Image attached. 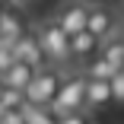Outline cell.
I'll list each match as a JSON object with an SVG mask.
<instances>
[{
	"mask_svg": "<svg viewBox=\"0 0 124 124\" xmlns=\"http://www.w3.org/2000/svg\"><path fill=\"white\" fill-rule=\"evenodd\" d=\"M99 57H102L105 64H111L115 70H121V61H124V41H121V32H118V29L99 41Z\"/></svg>",
	"mask_w": 124,
	"mask_h": 124,
	"instance_id": "obj_11",
	"label": "cell"
},
{
	"mask_svg": "<svg viewBox=\"0 0 124 124\" xmlns=\"http://www.w3.org/2000/svg\"><path fill=\"white\" fill-rule=\"evenodd\" d=\"M32 32H35V41H38V48H41V57H45L48 64H67V61H70V38L54 26V19L41 22V26L32 29Z\"/></svg>",
	"mask_w": 124,
	"mask_h": 124,
	"instance_id": "obj_2",
	"label": "cell"
},
{
	"mask_svg": "<svg viewBox=\"0 0 124 124\" xmlns=\"http://www.w3.org/2000/svg\"><path fill=\"white\" fill-rule=\"evenodd\" d=\"M29 32V22H26V16H22L16 7H3L0 10V45H13L16 38H22Z\"/></svg>",
	"mask_w": 124,
	"mask_h": 124,
	"instance_id": "obj_7",
	"label": "cell"
},
{
	"mask_svg": "<svg viewBox=\"0 0 124 124\" xmlns=\"http://www.w3.org/2000/svg\"><path fill=\"white\" fill-rule=\"evenodd\" d=\"M10 3H26V0H10Z\"/></svg>",
	"mask_w": 124,
	"mask_h": 124,
	"instance_id": "obj_17",
	"label": "cell"
},
{
	"mask_svg": "<svg viewBox=\"0 0 124 124\" xmlns=\"http://www.w3.org/2000/svg\"><path fill=\"white\" fill-rule=\"evenodd\" d=\"M111 105V95H108V83L105 80H86L83 89V111H102Z\"/></svg>",
	"mask_w": 124,
	"mask_h": 124,
	"instance_id": "obj_8",
	"label": "cell"
},
{
	"mask_svg": "<svg viewBox=\"0 0 124 124\" xmlns=\"http://www.w3.org/2000/svg\"><path fill=\"white\" fill-rule=\"evenodd\" d=\"M10 64H13V54H10V48H7V45H0V73H3Z\"/></svg>",
	"mask_w": 124,
	"mask_h": 124,
	"instance_id": "obj_16",
	"label": "cell"
},
{
	"mask_svg": "<svg viewBox=\"0 0 124 124\" xmlns=\"http://www.w3.org/2000/svg\"><path fill=\"white\" fill-rule=\"evenodd\" d=\"M54 124H92V118H89L86 111H73V115H64V118H57Z\"/></svg>",
	"mask_w": 124,
	"mask_h": 124,
	"instance_id": "obj_15",
	"label": "cell"
},
{
	"mask_svg": "<svg viewBox=\"0 0 124 124\" xmlns=\"http://www.w3.org/2000/svg\"><path fill=\"white\" fill-rule=\"evenodd\" d=\"M105 83H108V95H111V102H118V105H121V102H124V73L118 70L115 77H108Z\"/></svg>",
	"mask_w": 124,
	"mask_h": 124,
	"instance_id": "obj_14",
	"label": "cell"
},
{
	"mask_svg": "<svg viewBox=\"0 0 124 124\" xmlns=\"http://www.w3.org/2000/svg\"><path fill=\"white\" fill-rule=\"evenodd\" d=\"M83 89H86V80L83 73H70V77L61 80L51 105H48V111H51L54 118H64V115H73V111H83Z\"/></svg>",
	"mask_w": 124,
	"mask_h": 124,
	"instance_id": "obj_1",
	"label": "cell"
},
{
	"mask_svg": "<svg viewBox=\"0 0 124 124\" xmlns=\"http://www.w3.org/2000/svg\"><path fill=\"white\" fill-rule=\"evenodd\" d=\"M86 7H89V3H83V0H70V3H64V7L57 10V16H54V26H57L67 38L86 32Z\"/></svg>",
	"mask_w": 124,
	"mask_h": 124,
	"instance_id": "obj_4",
	"label": "cell"
},
{
	"mask_svg": "<svg viewBox=\"0 0 124 124\" xmlns=\"http://www.w3.org/2000/svg\"><path fill=\"white\" fill-rule=\"evenodd\" d=\"M10 54H13V61L29 64L32 70H45V67H48V61L41 57V48H38V41H35V32H32V29L22 35V38H16V41L10 45Z\"/></svg>",
	"mask_w": 124,
	"mask_h": 124,
	"instance_id": "obj_6",
	"label": "cell"
},
{
	"mask_svg": "<svg viewBox=\"0 0 124 124\" xmlns=\"http://www.w3.org/2000/svg\"><path fill=\"white\" fill-rule=\"evenodd\" d=\"M61 80H64V77H61L54 67L35 70V77L29 80L26 92H22L26 105H32V108H48V105H51V99H54V92H57V86H61Z\"/></svg>",
	"mask_w": 124,
	"mask_h": 124,
	"instance_id": "obj_3",
	"label": "cell"
},
{
	"mask_svg": "<svg viewBox=\"0 0 124 124\" xmlns=\"http://www.w3.org/2000/svg\"><path fill=\"white\" fill-rule=\"evenodd\" d=\"M22 105H26L22 92H16V89H3V92H0V108H7V111H19Z\"/></svg>",
	"mask_w": 124,
	"mask_h": 124,
	"instance_id": "obj_13",
	"label": "cell"
},
{
	"mask_svg": "<svg viewBox=\"0 0 124 124\" xmlns=\"http://www.w3.org/2000/svg\"><path fill=\"white\" fill-rule=\"evenodd\" d=\"M115 73H118V70H115L111 64H105L99 54H95L89 64H83V80H108V77H115Z\"/></svg>",
	"mask_w": 124,
	"mask_h": 124,
	"instance_id": "obj_12",
	"label": "cell"
},
{
	"mask_svg": "<svg viewBox=\"0 0 124 124\" xmlns=\"http://www.w3.org/2000/svg\"><path fill=\"white\" fill-rule=\"evenodd\" d=\"M115 29H118V19H115V10H111V7H105V3L86 7V32H89L92 38L102 41V38L111 35Z\"/></svg>",
	"mask_w": 124,
	"mask_h": 124,
	"instance_id": "obj_5",
	"label": "cell"
},
{
	"mask_svg": "<svg viewBox=\"0 0 124 124\" xmlns=\"http://www.w3.org/2000/svg\"><path fill=\"white\" fill-rule=\"evenodd\" d=\"M32 77H35V70H32L29 64L13 61L3 73H0V86H3V89H16V92H26V86H29Z\"/></svg>",
	"mask_w": 124,
	"mask_h": 124,
	"instance_id": "obj_9",
	"label": "cell"
},
{
	"mask_svg": "<svg viewBox=\"0 0 124 124\" xmlns=\"http://www.w3.org/2000/svg\"><path fill=\"white\" fill-rule=\"evenodd\" d=\"M0 92H3V86H0Z\"/></svg>",
	"mask_w": 124,
	"mask_h": 124,
	"instance_id": "obj_18",
	"label": "cell"
},
{
	"mask_svg": "<svg viewBox=\"0 0 124 124\" xmlns=\"http://www.w3.org/2000/svg\"><path fill=\"white\" fill-rule=\"evenodd\" d=\"M95 54H99V38H92L89 32H80V35L70 38V61L89 64Z\"/></svg>",
	"mask_w": 124,
	"mask_h": 124,
	"instance_id": "obj_10",
	"label": "cell"
}]
</instances>
